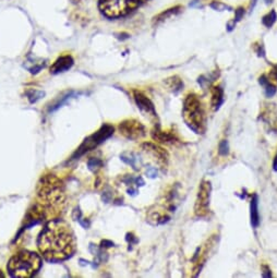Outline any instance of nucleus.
<instances>
[{
    "label": "nucleus",
    "mask_w": 277,
    "mask_h": 278,
    "mask_svg": "<svg viewBox=\"0 0 277 278\" xmlns=\"http://www.w3.org/2000/svg\"><path fill=\"white\" fill-rule=\"evenodd\" d=\"M142 150L147 153V154H149L150 156L154 158L155 162L162 168H166L167 165H168V162H169L168 152H167L165 149L160 148L159 145L151 143V142H145L142 144Z\"/></svg>",
    "instance_id": "obj_10"
},
{
    "label": "nucleus",
    "mask_w": 277,
    "mask_h": 278,
    "mask_svg": "<svg viewBox=\"0 0 277 278\" xmlns=\"http://www.w3.org/2000/svg\"><path fill=\"white\" fill-rule=\"evenodd\" d=\"M120 133L129 140H140L147 135V129L143 124L135 119H127L119 123Z\"/></svg>",
    "instance_id": "obj_8"
},
{
    "label": "nucleus",
    "mask_w": 277,
    "mask_h": 278,
    "mask_svg": "<svg viewBox=\"0 0 277 278\" xmlns=\"http://www.w3.org/2000/svg\"><path fill=\"white\" fill-rule=\"evenodd\" d=\"M133 97H134V100H135L137 107L140 108L143 113L153 117V118H156L157 114H156V111H155V107H154V104L152 103L150 98H148L140 91H134Z\"/></svg>",
    "instance_id": "obj_11"
},
{
    "label": "nucleus",
    "mask_w": 277,
    "mask_h": 278,
    "mask_svg": "<svg viewBox=\"0 0 277 278\" xmlns=\"http://www.w3.org/2000/svg\"><path fill=\"white\" fill-rule=\"evenodd\" d=\"M273 169L275 171H277V154L275 155V158H274V162H273Z\"/></svg>",
    "instance_id": "obj_28"
},
{
    "label": "nucleus",
    "mask_w": 277,
    "mask_h": 278,
    "mask_svg": "<svg viewBox=\"0 0 277 278\" xmlns=\"http://www.w3.org/2000/svg\"><path fill=\"white\" fill-rule=\"evenodd\" d=\"M267 78L273 84L277 85V64L273 65V68H272L271 71H269Z\"/></svg>",
    "instance_id": "obj_23"
},
{
    "label": "nucleus",
    "mask_w": 277,
    "mask_h": 278,
    "mask_svg": "<svg viewBox=\"0 0 277 278\" xmlns=\"http://www.w3.org/2000/svg\"><path fill=\"white\" fill-rule=\"evenodd\" d=\"M38 204L32 211L34 223L59 214L64 203L62 182L55 176H45L38 187Z\"/></svg>",
    "instance_id": "obj_2"
},
{
    "label": "nucleus",
    "mask_w": 277,
    "mask_h": 278,
    "mask_svg": "<svg viewBox=\"0 0 277 278\" xmlns=\"http://www.w3.org/2000/svg\"><path fill=\"white\" fill-rule=\"evenodd\" d=\"M182 118L188 128L195 134H204L206 131V113L199 95L188 94L182 106Z\"/></svg>",
    "instance_id": "obj_3"
},
{
    "label": "nucleus",
    "mask_w": 277,
    "mask_h": 278,
    "mask_svg": "<svg viewBox=\"0 0 277 278\" xmlns=\"http://www.w3.org/2000/svg\"><path fill=\"white\" fill-rule=\"evenodd\" d=\"M276 20H277L276 11L271 10L267 14H265L263 18H262V23H263V25H265L267 28H269V27H272L275 24Z\"/></svg>",
    "instance_id": "obj_19"
},
{
    "label": "nucleus",
    "mask_w": 277,
    "mask_h": 278,
    "mask_svg": "<svg viewBox=\"0 0 277 278\" xmlns=\"http://www.w3.org/2000/svg\"><path fill=\"white\" fill-rule=\"evenodd\" d=\"M224 99V90L221 85H214L211 87V108L214 112H217L221 108Z\"/></svg>",
    "instance_id": "obj_13"
},
{
    "label": "nucleus",
    "mask_w": 277,
    "mask_h": 278,
    "mask_svg": "<svg viewBox=\"0 0 277 278\" xmlns=\"http://www.w3.org/2000/svg\"><path fill=\"white\" fill-rule=\"evenodd\" d=\"M211 8H213L214 10H217V11L231 10L230 7H228L227 5H225L223 3H220V2H213L212 4H211Z\"/></svg>",
    "instance_id": "obj_21"
},
{
    "label": "nucleus",
    "mask_w": 277,
    "mask_h": 278,
    "mask_svg": "<svg viewBox=\"0 0 277 278\" xmlns=\"http://www.w3.org/2000/svg\"><path fill=\"white\" fill-rule=\"evenodd\" d=\"M113 133H114V128L112 126L106 124V126L101 127L95 134H93L90 137L86 138L84 143L81 145V148L79 149V154H83V153L96 148L98 144L104 142L106 138H108Z\"/></svg>",
    "instance_id": "obj_9"
},
{
    "label": "nucleus",
    "mask_w": 277,
    "mask_h": 278,
    "mask_svg": "<svg viewBox=\"0 0 277 278\" xmlns=\"http://www.w3.org/2000/svg\"><path fill=\"white\" fill-rule=\"evenodd\" d=\"M190 7H196V8H201L202 5L199 2V0H193V2L190 3Z\"/></svg>",
    "instance_id": "obj_27"
},
{
    "label": "nucleus",
    "mask_w": 277,
    "mask_h": 278,
    "mask_svg": "<svg viewBox=\"0 0 277 278\" xmlns=\"http://www.w3.org/2000/svg\"><path fill=\"white\" fill-rule=\"evenodd\" d=\"M256 52L259 56H264V48L262 46V44L261 45H258V48H256Z\"/></svg>",
    "instance_id": "obj_26"
},
{
    "label": "nucleus",
    "mask_w": 277,
    "mask_h": 278,
    "mask_svg": "<svg viewBox=\"0 0 277 278\" xmlns=\"http://www.w3.org/2000/svg\"><path fill=\"white\" fill-rule=\"evenodd\" d=\"M42 259L32 251H21L14 254L8 263V270L12 277L27 278L41 268Z\"/></svg>",
    "instance_id": "obj_4"
},
{
    "label": "nucleus",
    "mask_w": 277,
    "mask_h": 278,
    "mask_svg": "<svg viewBox=\"0 0 277 278\" xmlns=\"http://www.w3.org/2000/svg\"><path fill=\"white\" fill-rule=\"evenodd\" d=\"M265 2H266V4H269V3H272L273 0H265Z\"/></svg>",
    "instance_id": "obj_29"
},
{
    "label": "nucleus",
    "mask_w": 277,
    "mask_h": 278,
    "mask_svg": "<svg viewBox=\"0 0 277 278\" xmlns=\"http://www.w3.org/2000/svg\"><path fill=\"white\" fill-rule=\"evenodd\" d=\"M250 219L253 228H258L260 225V214H259V196L253 194L250 203Z\"/></svg>",
    "instance_id": "obj_15"
},
{
    "label": "nucleus",
    "mask_w": 277,
    "mask_h": 278,
    "mask_svg": "<svg viewBox=\"0 0 277 278\" xmlns=\"http://www.w3.org/2000/svg\"><path fill=\"white\" fill-rule=\"evenodd\" d=\"M181 10H182V7L181 6H176V7H174V8L167 9V10H165L163 12H160L159 14H157L156 17L153 18V25H158L159 23H162V22L166 21L167 19L177 16V14Z\"/></svg>",
    "instance_id": "obj_16"
},
{
    "label": "nucleus",
    "mask_w": 277,
    "mask_h": 278,
    "mask_svg": "<svg viewBox=\"0 0 277 278\" xmlns=\"http://www.w3.org/2000/svg\"><path fill=\"white\" fill-rule=\"evenodd\" d=\"M217 241H218V236H216V235L211 236V238L205 241V244L199 247L198 250L195 251L193 258L191 260V262H192V276L193 277L198 276L201 273L203 266L205 265L207 259L210 258V254L212 253L213 249L217 245Z\"/></svg>",
    "instance_id": "obj_7"
},
{
    "label": "nucleus",
    "mask_w": 277,
    "mask_h": 278,
    "mask_svg": "<svg viewBox=\"0 0 277 278\" xmlns=\"http://www.w3.org/2000/svg\"><path fill=\"white\" fill-rule=\"evenodd\" d=\"M38 247L45 259L62 261L75 253L76 239L67 223L61 219H53L42 230Z\"/></svg>",
    "instance_id": "obj_1"
},
{
    "label": "nucleus",
    "mask_w": 277,
    "mask_h": 278,
    "mask_svg": "<svg viewBox=\"0 0 277 278\" xmlns=\"http://www.w3.org/2000/svg\"><path fill=\"white\" fill-rule=\"evenodd\" d=\"M165 85L167 90L170 91L174 94L179 93L182 89H184V82L178 76H174L165 80Z\"/></svg>",
    "instance_id": "obj_17"
},
{
    "label": "nucleus",
    "mask_w": 277,
    "mask_h": 278,
    "mask_svg": "<svg viewBox=\"0 0 277 278\" xmlns=\"http://www.w3.org/2000/svg\"><path fill=\"white\" fill-rule=\"evenodd\" d=\"M235 13H236V21H239V20H241V18L244 17V14H245V9L244 8H238L237 10H235Z\"/></svg>",
    "instance_id": "obj_24"
},
{
    "label": "nucleus",
    "mask_w": 277,
    "mask_h": 278,
    "mask_svg": "<svg viewBox=\"0 0 277 278\" xmlns=\"http://www.w3.org/2000/svg\"><path fill=\"white\" fill-rule=\"evenodd\" d=\"M141 0H99V9L107 18L125 17L140 5Z\"/></svg>",
    "instance_id": "obj_5"
},
{
    "label": "nucleus",
    "mask_w": 277,
    "mask_h": 278,
    "mask_svg": "<svg viewBox=\"0 0 277 278\" xmlns=\"http://www.w3.org/2000/svg\"><path fill=\"white\" fill-rule=\"evenodd\" d=\"M218 153H220L221 155H227L229 153V148H228V142L226 140H223L220 145H218Z\"/></svg>",
    "instance_id": "obj_22"
},
{
    "label": "nucleus",
    "mask_w": 277,
    "mask_h": 278,
    "mask_svg": "<svg viewBox=\"0 0 277 278\" xmlns=\"http://www.w3.org/2000/svg\"><path fill=\"white\" fill-rule=\"evenodd\" d=\"M211 193L212 185L210 180H202L194 203V215L198 218H206L211 213Z\"/></svg>",
    "instance_id": "obj_6"
},
{
    "label": "nucleus",
    "mask_w": 277,
    "mask_h": 278,
    "mask_svg": "<svg viewBox=\"0 0 277 278\" xmlns=\"http://www.w3.org/2000/svg\"><path fill=\"white\" fill-rule=\"evenodd\" d=\"M72 65H74V59H72L71 56H62L54 62V64L50 68V72L53 75H58V73H61L69 70Z\"/></svg>",
    "instance_id": "obj_14"
},
{
    "label": "nucleus",
    "mask_w": 277,
    "mask_h": 278,
    "mask_svg": "<svg viewBox=\"0 0 277 278\" xmlns=\"http://www.w3.org/2000/svg\"><path fill=\"white\" fill-rule=\"evenodd\" d=\"M44 95H45V93L44 92H41V91H36V90H32L30 92H27V96L28 98H30L31 103H34V101H36L38 99H40L41 97H43Z\"/></svg>",
    "instance_id": "obj_20"
},
{
    "label": "nucleus",
    "mask_w": 277,
    "mask_h": 278,
    "mask_svg": "<svg viewBox=\"0 0 277 278\" xmlns=\"http://www.w3.org/2000/svg\"><path fill=\"white\" fill-rule=\"evenodd\" d=\"M276 130H277V121H276Z\"/></svg>",
    "instance_id": "obj_30"
},
{
    "label": "nucleus",
    "mask_w": 277,
    "mask_h": 278,
    "mask_svg": "<svg viewBox=\"0 0 277 278\" xmlns=\"http://www.w3.org/2000/svg\"><path fill=\"white\" fill-rule=\"evenodd\" d=\"M262 276L263 277H272V273H271V269H269L268 266H263L262 267Z\"/></svg>",
    "instance_id": "obj_25"
},
{
    "label": "nucleus",
    "mask_w": 277,
    "mask_h": 278,
    "mask_svg": "<svg viewBox=\"0 0 277 278\" xmlns=\"http://www.w3.org/2000/svg\"><path fill=\"white\" fill-rule=\"evenodd\" d=\"M152 137L153 140L159 142V143H175L178 142V137L168 131H163L159 126H156L152 131Z\"/></svg>",
    "instance_id": "obj_12"
},
{
    "label": "nucleus",
    "mask_w": 277,
    "mask_h": 278,
    "mask_svg": "<svg viewBox=\"0 0 277 278\" xmlns=\"http://www.w3.org/2000/svg\"><path fill=\"white\" fill-rule=\"evenodd\" d=\"M259 83L261 84V86L264 87V91H265V94L267 97H272L275 95L277 89H276V85L273 84L271 81H269L268 78L266 76H262L260 77L259 79Z\"/></svg>",
    "instance_id": "obj_18"
}]
</instances>
